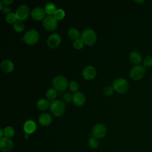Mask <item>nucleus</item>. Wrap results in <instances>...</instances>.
<instances>
[{
    "mask_svg": "<svg viewBox=\"0 0 152 152\" xmlns=\"http://www.w3.org/2000/svg\"><path fill=\"white\" fill-rule=\"evenodd\" d=\"M114 91V88L113 87L111 86H107L105 87L103 90V93L106 96H110Z\"/></svg>",
    "mask_w": 152,
    "mask_h": 152,
    "instance_id": "7c9ffc66",
    "label": "nucleus"
},
{
    "mask_svg": "<svg viewBox=\"0 0 152 152\" xmlns=\"http://www.w3.org/2000/svg\"><path fill=\"white\" fill-rule=\"evenodd\" d=\"M46 97L47 98L50 100H54L56 96H57V91L55 88H49L46 93Z\"/></svg>",
    "mask_w": 152,
    "mask_h": 152,
    "instance_id": "4be33fe9",
    "label": "nucleus"
},
{
    "mask_svg": "<svg viewBox=\"0 0 152 152\" xmlns=\"http://www.w3.org/2000/svg\"><path fill=\"white\" fill-rule=\"evenodd\" d=\"M145 68L141 65H138L133 66L130 71V77L135 81L141 79L145 74Z\"/></svg>",
    "mask_w": 152,
    "mask_h": 152,
    "instance_id": "20e7f679",
    "label": "nucleus"
},
{
    "mask_svg": "<svg viewBox=\"0 0 152 152\" xmlns=\"http://www.w3.org/2000/svg\"><path fill=\"white\" fill-rule=\"evenodd\" d=\"M61 42V37L59 34L54 33L51 34L48 39L47 43L50 48H56Z\"/></svg>",
    "mask_w": 152,
    "mask_h": 152,
    "instance_id": "9b49d317",
    "label": "nucleus"
},
{
    "mask_svg": "<svg viewBox=\"0 0 152 152\" xmlns=\"http://www.w3.org/2000/svg\"><path fill=\"white\" fill-rule=\"evenodd\" d=\"M81 40L87 45H93L96 41V34L93 30L86 29L81 33Z\"/></svg>",
    "mask_w": 152,
    "mask_h": 152,
    "instance_id": "f03ea898",
    "label": "nucleus"
},
{
    "mask_svg": "<svg viewBox=\"0 0 152 152\" xmlns=\"http://www.w3.org/2000/svg\"><path fill=\"white\" fill-rule=\"evenodd\" d=\"M45 12V11L42 8H36L32 10L31 14L34 20L39 21L44 18Z\"/></svg>",
    "mask_w": 152,
    "mask_h": 152,
    "instance_id": "4468645a",
    "label": "nucleus"
},
{
    "mask_svg": "<svg viewBox=\"0 0 152 152\" xmlns=\"http://www.w3.org/2000/svg\"><path fill=\"white\" fill-rule=\"evenodd\" d=\"M52 85L56 90L59 91H64L68 86V82L65 78L62 76L55 77L52 80Z\"/></svg>",
    "mask_w": 152,
    "mask_h": 152,
    "instance_id": "39448f33",
    "label": "nucleus"
},
{
    "mask_svg": "<svg viewBox=\"0 0 152 152\" xmlns=\"http://www.w3.org/2000/svg\"><path fill=\"white\" fill-rule=\"evenodd\" d=\"M74 47L77 49H81L83 46H84V42H83V40H81V39H78L77 40H75L73 44Z\"/></svg>",
    "mask_w": 152,
    "mask_h": 152,
    "instance_id": "c85d7f7f",
    "label": "nucleus"
},
{
    "mask_svg": "<svg viewBox=\"0 0 152 152\" xmlns=\"http://www.w3.org/2000/svg\"><path fill=\"white\" fill-rule=\"evenodd\" d=\"M36 129V125L34 122L33 121L29 120L25 122L24 125V131L26 134H32L35 131Z\"/></svg>",
    "mask_w": 152,
    "mask_h": 152,
    "instance_id": "2eb2a0df",
    "label": "nucleus"
},
{
    "mask_svg": "<svg viewBox=\"0 0 152 152\" xmlns=\"http://www.w3.org/2000/svg\"><path fill=\"white\" fill-rule=\"evenodd\" d=\"M65 16V12L63 10L58 9L56 11L54 14V17L56 18V20H61L63 19Z\"/></svg>",
    "mask_w": 152,
    "mask_h": 152,
    "instance_id": "a878e982",
    "label": "nucleus"
},
{
    "mask_svg": "<svg viewBox=\"0 0 152 152\" xmlns=\"http://www.w3.org/2000/svg\"><path fill=\"white\" fill-rule=\"evenodd\" d=\"M69 87L70 90L72 91H73V92L77 91L78 90V88H79L78 84L75 81H71L69 83Z\"/></svg>",
    "mask_w": 152,
    "mask_h": 152,
    "instance_id": "c756f323",
    "label": "nucleus"
},
{
    "mask_svg": "<svg viewBox=\"0 0 152 152\" xmlns=\"http://www.w3.org/2000/svg\"><path fill=\"white\" fill-rule=\"evenodd\" d=\"M106 126L101 124H98L94 125L92 129V134L97 138H103L106 134Z\"/></svg>",
    "mask_w": 152,
    "mask_h": 152,
    "instance_id": "6e6552de",
    "label": "nucleus"
},
{
    "mask_svg": "<svg viewBox=\"0 0 152 152\" xmlns=\"http://www.w3.org/2000/svg\"><path fill=\"white\" fill-rule=\"evenodd\" d=\"M72 101L75 105L82 106L86 102L85 96L81 92H77L72 96Z\"/></svg>",
    "mask_w": 152,
    "mask_h": 152,
    "instance_id": "ddd939ff",
    "label": "nucleus"
},
{
    "mask_svg": "<svg viewBox=\"0 0 152 152\" xmlns=\"http://www.w3.org/2000/svg\"><path fill=\"white\" fill-rule=\"evenodd\" d=\"M39 33L35 30H31L27 31L24 36V42L29 45H33L36 43L39 40Z\"/></svg>",
    "mask_w": 152,
    "mask_h": 152,
    "instance_id": "423d86ee",
    "label": "nucleus"
},
{
    "mask_svg": "<svg viewBox=\"0 0 152 152\" xmlns=\"http://www.w3.org/2000/svg\"><path fill=\"white\" fill-rule=\"evenodd\" d=\"M17 18L20 21L26 20L29 15V8L26 5L20 6L15 12Z\"/></svg>",
    "mask_w": 152,
    "mask_h": 152,
    "instance_id": "1a4fd4ad",
    "label": "nucleus"
},
{
    "mask_svg": "<svg viewBox=\"0 0 152 152\" xmlns=\"http://www.w3.org/2000/svg\"><path fill=\"white\" fill-rule=\"evenodd\" d=\"M52 117L48 113H43L39 118V122L43 126H48L52 122Z\"/></svg>",
    "mask_w": 152,
    "mask_h": 152,
    "instance_id": "f3484780",
    "label": "nucleus"
},
{
    "mask_svg": "<svg viewBox=\"0 0 152 152\" xmlns=\"http://www.w3.org/2000/svg\"><path fill=\"white\" fill-rule=\"evenodd\" d=\"M4 137L10 138L11 137L14 136L15 131L12 127L7 126L4 129Z\"/></svg>",
    "mask_w": 152,
    "mask_h": 152,
    "instance_id": "b1692460",
    "label": "nucleus"
},
{
    "mask_svg": "<svg viewBox=\"0 0 152 152\" xmlns=\"http://www.w3.org/2000/svg\"><path fill=\"white\" fill-rule=\"evenodd\" d=\"M113 87L119 93H125L129 88V84L124 78H118L115 80L112 84Z\"/></svg>",
    "mask_w": 152,
    "mask_h": 152,
    "instance_id": "7ed1b4c3",
    "label": "nucleus"
},
{
    "mask_svg": "<svg viewBox=\"0 0 152 152\" xmlns=\"http://www.w3.org/2000/svg\"><path fill=\"white\" fill-rule=\"evenodd\" d=\"M63 98L65 100V101H66V102H68V103L71 102V100H72V97L71 96V94L68 92L65 93L63 94Z\"/></svg>",
    "mask_w": 152,
    "mask_h": 152,
    "instance_id": "2f4dec72",
    "label": "nucleus"
},
{
    "mask_svg": "<svg viewBox=\"0 0 152 152\" xmlns=\"http://www.w3.org/2000/svg\"><path fill=\"white\" fill-rule=\"evenodd\" d=\"M96 71L92 66H86L83 71V76L86 80H91L96 76Z\"/></svg>",
    "mask_w": 152,
    "mask_h": 152,
    "instance_id": "f8f14e48",
    "label": "nucleus"
},
{
    "mask_svg": "<svg viewBox=\"0 0 152 152\" xmlns=\"http://www.w3.org/2000/svg\"><path fill=\"white\" fill-rule=\"evenodd\" d=\"M135 2H137V3H139V4H141L142 2H144V1H134Z\"/></svg>",
    "mask_w": 152,
    "mask_h": 152,
    "instance_id": "e433bc0d",
    "label": "nucleus"
},
{
    "mask_svg": "<svg viewBox=\"0 0 152 152\" xmlns=\"http://www.w3.org/2000/svg\"><path fill=\"white\" fill-rule=\"evenodd\" d=\"M65 104L59 100H55L52 102L50 104V109L52 113L56 116H62L65 112Z\"/></svg>",
    "mask_w": 152,
    "mask_h": 152,
    "instance_id": "f257e3e1",
    "label": "nucleus"
},
{
    "mask_svg": "<svg viewBox=\"0 0 152 152\" xmlns=\"http://www.w3.org/2000/svg\"><path fill=\"white\" fill-rule=\"evenodd\" d=\"M13 63L9 60L3 61L1 64V68L5 72H11L14 69Z\"/></svg>",
    "mask_w": 152,
    "mask_h": 152,
    "instance_id": "dca6fc26",
    "label": "nucleus"
},
{
    "mask_svg": "<svg viewBox=\"0 0 152 152\" xmlns=\"http://www.w3.org/2000/svg\"><path fill=\"white\" fill-rule=\"evenodd\" d=\"M11 8L8 7H4V8H3V10H2L3 12L5 13V14H7V15L9 14H10V13H11Z\"/></svg>",
    "mask_w": 152,
    "mask_h": 152,
    "instance_id": "473e14b6",
    "label": "nucleus"
},
{
    "mask_svg": "<svg viewBox=\"0 0 152 152\" xmlns=\"http://www.w3.org/2000/svg\"><path fill=\"white\" fill-rule=\"evenodd\" d=\"M129 59L132 63L138 65L142 61V56L138 52L134 51L130 53Z\"/></svg>",
    "mask_w": 152,
    "mask_h": 152,
    "instance_id": "a211bd4d",
    "label": "nucleus"
},
{
    "mask_svg": "<svg viewBox=\"0 0 152 152\" xmlns=\"http://www.w3.org/2000/svg\"><path fill=\"white\" fill-rule=\"evenodd\" d=\"M43 24L45 28L48 31H53L57 27L58 23L53 15H47L43 19Z\"/></svg>",
    "mask_w": 152,
    "mask_h": 152,
    "instance_id": "0eeeda50",
    "label": "nucleus"
},
{
    "mask_svg": "<svg viewBox=\"0 0 152 152\" xmlns=\"http://www.w3.org/2000/svg\"><path fill=\"white\" fill-rule=\"evenodd\" d=\"M80 34L79 31L75 28H71L68 31V36L72 39H78V37H80Z\"/></svg>",
    "mask_w": 152,
    "mask_h": 152,
    "instance_id": "412c9836",
    "label": "nucleus"
},
{
    "mask_svg": "<svg viewBox=\"0 0 152 152\" xmlns=\"http://www.w3.org/2000/svg\"><path fill=\"white\" fill-rule=\"evenodd\" d=\"M142 63L144 66H146V67L151 66H152V56H146L144 58Z\"/></svg>",
    "mask_w": 152,
    "mask_h": 152,
    "instance_id": "cd10ccee",
    "label": "nucleus"
},
{
    "mask_svg": "<svg viewBox=\"0 0 152 152\" xmlns=\"http://www.w3.org/2000/svg\"><path fill=\"white\" fill-rule=\"evenodd\" d=\"M88 145L92 148H96L99 145V141L95 137H91L88 141Z\"/></svg>",
    "mask_w": 152,
    "mask_h": 152,
    "instance_id": "393cba45",
    "label": "nucleus"
},
{
    "mask_svg": "<svg viewBox=\"0 0 152 152\" xmlns=\"http://www.w3.org/2000/svg\"><path fill=\"white\" fill-rule=\"evenodd\" d=\"M0 138H2L3 137V135H4V131L1 128L0 129Z\"/></svg>",
    "mask_w": 152,
    "mask_h": 152,
    "instance_id": "f704fd0d",
    "label": "nucleus"
},
{
    "mask_svg": "<svg viewBox=\"0 0 152 152\" xmlns=\"http://www.w3.org/2000/svg\"><path fill=\"white\" fill-rule=\"evenodd\" d=\"M45 11L49 15H52L53 14L54 15L55 12L56 11V7L52 3H48L45 5Z\"/></svg>",
    "mask_w": 152,
    "mask_h": 152,
    "instance_id": "aec40b11",
    "label": "nucleus"
},
{
    "mask_svg": "<svg viewBox=\"0 0 152 152\" xmlns=\"http://www.w3.org/2000/svg\"><path fill=\"white\" fill-rule=\"evenodd\" d=\"M13 28L17 32H21L24 30V26L21 21L18 20L13 24Z\"/></svg>",
    "mask_w": 152,
    "mask_h": 152,
    "instance_id": "5701e85b",
    "label": "nucleus"
},
{
    "mask_svg": "<svg viewBox=\"0 0 152 152\" xmlns=\"http://www.w3.org/2000/svg\"><path fill=\"white\" fill-rule=\"evenodd\" d=\"M12 141L5 137H4L0 140V150L3 152H8L11 150L13 148Z\"/></svg>",
    "mask_w": 152,
    "mask_h": 152,
    "instance_id": "9d476101",
    "label": "nucleus"
},
{
    "mask_svg": "<svg viewBox=\"0 0 152 152\" xmlns=\"http://www.w3.org/2000/svg\"><path fill=\"white\" fill-rule=\"evenodd\" d=\"M49 106V103L45 99H41L37 102V107L41 110H46Z\"/></svg>",
    "mask_w": 152,
    "mask_h": 152,
    "instance_id": "6ab92c4d",
    "label": "nucleus"
},
{
    "mask_svg": "<svg viewBox=\"0 0 152 152\" xmlns=\"http://www.w3.org/2000/svg\"><path fill=\"white\" fill-rule=\"evenodd\" d=\"M17 18L16 16V14L14 13H10L8 14L6 17V21L8 23H14L15 21H17Z\"/></svg>",
    "mask_w": 152,
    "mask_h": 152,
    "instance_id": "bb28decb",
    "label": "nucleus"
},
{
    "mask_svg": "<svg viewBox=\"0 0 152 152\" xmlns=\"http://www.w3.org/2000/svg\"><path fill=\"white\" fill-rule=\"evenodd\" d=\"M0 6H1L0 10H2L4 8H3V4H2V1H0Z\"/></svg>",
    "mask_w": 152,
    "mask_h": 152,
    "instance_id": "c9c22d12",
    "label": "nucleus"
},
{
    "mask_svg": "<svg viewBox=\"0 0 152 152\" xmlns=\"http://www.w3.org/2000/svg\"><path fill=\"white\" fill-rule=\"evenodd\" d=\"M2 2L4 4L8 5H10V4H11L12 2V0H3Z\"/></svg>",
    "mask_w": 152,
    "mask_h": 152,
    "instance_id": "72a5a7b5",
    "label": "nucleus"
}]
</instances>
